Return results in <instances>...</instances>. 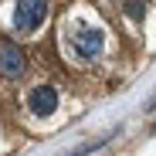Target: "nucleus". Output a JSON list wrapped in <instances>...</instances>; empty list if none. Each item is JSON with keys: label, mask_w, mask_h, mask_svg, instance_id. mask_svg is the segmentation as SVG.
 Returning <instances> with one entry per match:
<instances>
[{"label": "nucleus", "mask_w": 156, "mask_h": 156, "mask_svg": "<svg viewBox=\"0 0 156 156\" xmlns=\"http://www.w3.org/2000/svg\"><path fill=\"white\" fill-rule=\"evenodd\" d=\"M48 20V0H17L14 4V34H34Z\"/></svg>", "instance_id": "f03ea898"}, {"label": "nucleus", "mask_w": 156, "mask_h": 156, "mask_svg": "<svg viewBox=\"0 0 156 156\" xmlns=\"http://www.w3.org/2000/svg\"><path fill=\"white\" fill-rule=\"evenodd\" d=\"M24 71H27V55H24V48L14 44V41H0V78L20 82Z\"/></svg>", "instance_id": "7ed1b4c3"}, {"label": "nucleus", "mask_w": 156, "mask_h": 156, "mask_svg": "<svg viewBox=\"0 0 156 156\" xmlns=\"http://www.w3.org/2000/svg\"><path fill=\"white\" fill-rule=\"evenodd\" d=\"M27 109L34 115H51L58 109V88L55 85H34L27 92Z\"/></svg>", "instance_id": "20e7f679"}, {"label": "nucleus", "mask_w": 156, "mask_h": 156, "mask_svg": "<svg viewBox=\"0 0 156 156\" xmlns=\"http://www.w3.org/2000/svg\"><path fill=\"white\" fill-rule=\"evenodd\" d=\"M65 48L75 61L82 65H92L102 58V51H105V34L102 27L95 24H85V20H75V24H65Z\"/></svg>", "instance_id": "f257e3e1"}]
</instances>
